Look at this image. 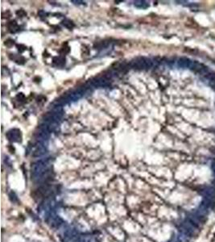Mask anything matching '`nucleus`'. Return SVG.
<instances>
[{"label": "nucleus", "instance_id": "423d86ee", "mask_svg": "<svg viewBox=\"0 0 215 242\" xmlns=\"http://www.w3.org/2000/svg\"><path fill=\"white\" fill-rule=\"evenodd\" d=\"M44 152H45V147L44 145H40L36 149V151H35V155H42L43 153H44Z\"/></svg>", "mask_w": 215, "mask_h": 242}, {"label": "nucleus", "instance_id": "6e6552de", "mask_svg": "<svg viewBox=\"0 0 215 242\" xmlns=\"http://www.w3.org/2000/svg\"><path fill=\"white\" fill-rule=\"evenodd\" d=\"M72 3H74V4H84L85 2L83 1H79V0H71Z\"/></svg>", "mask_w": 215, "mask_h": 242}, {"label": "nucleus", "instance_id": "7ed1b4c3", "mask_svg": "<svg viewBox=\"0 0 215 242\" xmlns=\"http://www.w3.org/2000/svg\"><path fill=\"white\" fill-rule=\"evenodd\" d=\"M7 138L11 141L13 142H18V141H21L22 139V135H21V132L20 129H11L7 132Z\"/></svg>", "mask_w": 215, "mask_h": 242}, {"label": "nucleus", "instance_id": "0eeeda50", "mask_svg": "<svg viewBox=\"0 0 215 242\" xmlns=\"http://www.w3.org/2000/svg\"><path fill=\"white\" fill-rule=\"evenodd\" d=\"M62 24H63L64 26H65L66 27H68V28H72V27L74 26L73 22L68 20H65L64 21H62Z\"/></svg>", "mask_w": 215, "mask_h": 242}, {"label": "nucleus", "instance_id": "f257e3e1", "mask_svg": "<svg viewBox=\"0 0 215 242\" xmlns=\"http://www.w3.org/2000/svg\"><path fill=\"white\" fill-rule=\"evenodd\" d=\"M131 66L135 69H150L153 66V62L149 58L144 57H139L132 60Z\"/></svg>", "mask_w": 215, "mask_h": 242}, {"label": "nucleus", "instance_id": "1a4fd4ad", "mask_svg": "<svg viewBox=\"0 0 215 242\" xmlns=\"http://www.w3.org/2000/svg\"><path fill=\"white\" fill-rule=\"evenodd\" d=\"M210 82V85L211 86V87L213 88V89L215 90V78L213 79H212V80H210V81H209Z\"/></svg>", "mask_w": 215, "mask_h": 242}, {"label": "nucleus", "instance_id": "f03ea898", "mask_svg": "<svg viewBox=\"0 0 215 242\" xmlns=\"http://www.w3.org/2000/svg\"><path fill=\"white\" fill-rule=\"evenodd\" d=\"M90 84L91 86L95 87H106L110 85V80L106 78L105 75L103 76H99V77H95L91 78L90 81Z\"/></svg>", "mask_w": 215, "mask_h": 242}, {"label": "nucleus", "instance_id": "20e7f679", "mask_svg": "<svg viewBox=\"0 0 215 242\" xmlns=\"http://www.w3.org/2000/svg\"><path fill=\"white\" fill-rule=\"evenodd\" d=\"M191 63H192V60L186 58V57H181L177 62L178 66L181 67V68H189Z\"/></svg>", "mask_w": 215, "mask_h": 242}, {"label": "nucleus", "instance_id": "39448f33", "mask_svg": "<svg viewBox=\"0 0 215 242\" xmlns=\"http://www.w3.org/2000/svg\"><path fill=\"white\" fill-rule=\"evenodd\" d=\"M134 7H136L137 8L139 9H146L149 7V4L147 3V2L144 1V0H139V1H134Z\"/></svg>", "mask_w": 215, "mask_h": 242}, {"label": "nucleus", "instance_id": "9d476101", "mask_svg": "<svg viewBox=\"0 0 215 242\" xmlns=\"http://www.w3.org/2000/svg\"><path fill=\"white\" fill-rule=\"evenodd\" d=\"M213 170H214V171H215V163L213 164Z\"/></svg>", "mask_w": 215, "mask_h": 242}]
</instances>
